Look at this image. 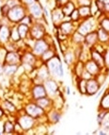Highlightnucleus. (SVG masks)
<instances>
[{"mask_svg": "<svg viewBox=\"0 0 109 135\" xmlns=\"http://www.w3.org/2000/svg\"><path fill=\"white\" fill-rule=\"evenodd\" d=\"M71 42L75 45H83L85 43V36L80 34L77 30L74 32L71 35Z\"/></svg>", "mask_w": 109, "mask_h": 135, "instance_id": "obj_30", "label": "nucleus"}, {"mask_svg": "<svg viewBox=\"0 0 109 135\" xmlns=\"http://www.w3.org/2000/svg\"><path fill=\"white\" fill-rule=\"evenodd\" d=\"M65 15L62 12L61 8L56 7L51 11V20L54 24V27H58L64 21Z\"/></svg>", "mask_w": 109, "mask_h": 135, "instance_id": "obj_13", "label": "nucleus"}, {"mask_svg": "<svg viewBox=\"0 0 109 135\" xmlns=\"http://www.w3.org/2000/svg\"><path fill=\"white\" fill-rule=\"evenodd\" d=\"M97 20H98L99 27L109 32V15H105V14L102 13V17L97 18Z\"/></svg>", "mask_w": 109, "mask_h": 135, "instance_id": "obj_32", "label": "nucleus"}, {"mask_svg": "<svg viewBox=\"0 0 109 135\" xmlns=\"http://www.w3.org/2000/svg\"><path fill=\"white\" fill-rule=\"evenodd\" d=\"M89 57H90V59H91L92 61H95V62L100 66L101 69L105 68V61H103V56H102V54H101L100 52L96 51L94 48L90 47L89 48Z\"/></svg>", "mask_w": 109, "mask_h": 135, "instance_id": "obj_18", "label": "nucleus"}, {"mask_svg": "<svg viewBox=\"0 0 109 135\" xmlns=\"http://www.w3.org/2000/svg\"><path fill=\"white\" fill-rule=\"evenodd\" d=\"M103 61H105V65L106 68H109V46H107L106 49L103 52Z\"/></svg>", "mask_w": 109, "mask_h": 135, "instance_id": "obj_40", "label": "nucleus"}, {"mask_svg": "<svg viewBox=\"0 0 109 135\" xmlns=\"http://www.w3.org/2000/svg\"><path fill=\"white\" fill-rule=\"evenodd\" d=\"M102 86L97 82L95 78L87 80V95L89 97H92V95H96V94L99 92Z\"/></svg>", "mask_w": 109, "mask_h": 135, "instance_id": "obj_15", "label": "nucleus"}, {"mask_svg": "<svg viewBox=\"0 0 109 135\" xmlns=\"http://www.w3.org/2000/svg\"><path fill=\"white\" fill-rule=\"evenodd\" d=\"M99 27L98 26V20L94 16H90L89 18L81 20L79 22V24L77 25L76 30L80 34H82L83 36H86L87 34H89V32L97 30V28Z\"/></svg>", "mask_w": 109, "mask_h": 135, "instance_id": "obj_1", "label": "nucleus"}, {"mask_svg": "<svg viewBox=\"0 0 109 135\" xmlns=\"http://www.w3.org/2000/svg\"><path fill=\"white\" fill-rule=\"evenodd\" d=\"M11 24H4L3 23L2 27H0V45H5L9 42V37H11Z\"/></svg>", "mask_w": 109, "mask_h": 135, "instance_id": "obj_11", "label": "nucleus"}, {"mask_svg": "<svg viewBox=\"0 0 109 135\" xmlns=\"http://www.w3.org/2000/svg\"><path fill=\"white\" fill-rule=\"evenodd\" d=\"M20 1H21V4L24 5V6L27 8L36 2V0H20Z\"/></svg>", "mask_w": 109, "mask_h": 135, "instance_id": "obj_44", "label": "nucleus"}, {"mask_svg": "<svg viewBox=\"0 0 109 135\" xmlns=\"http://www.w3.org/2000/svg\"><path fill=\"white\" fill-rule=\"evenodd\" d=\"M21 57L22 54H20L19 51H8L5 58L4 64H21Z\"/></svg>", "mask_w": 109, "mask_h": 135, "instance_id": "obj_12", "label": "nucleus"}, {"mask_svg": "<svg viewBox=\"0 0 109 135\" xmlns=\"http://www.w3.org/2000/svg\"><path fill=\"white\" fill-rule=\"evenodd\" d=\"M94 134H101V135H106L107 132H105L103 129H102V128H100V129H98V131H96L95 132H94Z\"/></svg>", "mask_w": 109, "mask_h": 135, "instance_id": "obj_47", "label": "nucleus"}, {"mask_svg": "<svg viewBox=\"0 0 109 135\" xmlns=\"http://www.w3.org/2000/svg\"><path fill=\"white\" fill-rule=\"evenodd\" d=\"M4 3H5L4 0H0V7H1V6H2V5L4 4Z\"/></svg>", "mask_w": 109, "mask_h": 135, "instance_id": "obj_49", "label": "nucleus"}, {"mask_svg": "<svg viewBox=\"0 0 109 135\" xmlns=\"http://www.w3.org/2000/svg\"><path fill=\"white\" fill-rule=\"evenodd\" d=\"M84 65H85V69L87 70L89 73H90L93 77H95L96 75L98 74L101 70H102L100 68V66H99L95 61H92L91 59L87 60V61L84 63Z\"/></svg>", "mask_w": 109, "mask_h": 135, "instance_id": "obj_19", "label": "nucleus"}, {"mask_svg": "<svg viewBox=\"0 0 109 135\" xmlns=\"http://www.w3.org/2000/svg\"><path fill=\"white\" fill-rule=\"evenodd\" d=\"M76 23H74L72 21L68 20V21H63L59 26H58L56 28L58 29V33L64 34L66 36H71V34L74 33L76 30V27H77Z\"/></svg>", "mask_w": 109, "mask_h": 135, "instance_id": "obj_9", "label": "nucleus"}, {"mask_svg": "<svg viewBox=\"0 0 109 135\" xmlns=\"http://www.w3.org/2000/svg\"><path fill=\"white\" fill-rule=\"evenodd\" d=\"M30 97L31 100H37L38 98L40 97H46V90H45L43 83H39V84H33L30 89Z\"/></svg>", "mask_w": 109, "mask_h": 135, "instance_id": "obj_10", "label": "nucleus"}, {"mask_svg": "<svg viewBox=\"0 0 109 135\" xmlns=\"http://www.w3.org/2000/svg\"><path fill=\"white\" fill-rule=\"evenodd\" d=\"M2 25H3V22H2V20H0V27H2Z\"/></svg>", "mask_w": 109, "mask_h": 135, "instance_id": "obj_51", "label": "nucleus"}, {"mask_svg": "<svg viewBox=\"0 0 109 135\" xmlns=\"http://www.w3.org/2000/svg\"><path fill=\"white\" fill-rule=\"evenodd\" d=\"M77 9L80 14L81 20L87 19L91 16V11H90V8L87 6H82V7H77Z\"/></svg>", "mask_w": 109, "mask_h": 135, "instance_id": "obj_33", "label": "nucleus"}, {"mask_svg": "<svg viewBox=\"0 0 109 135\" xmlns=\"http://www.w3.org/2000/svg\"><path fill=\"white\" fill-rule=\"evenodd\" d=\"M17 28L18 31H19V34H20L21 39L23 41L27 40L29 37V30H30V27L27 25H25V24H17Z\"/></svg>", "mask_w": 109, "mask_h": 135, "instance_id": "obj_27", "label": "nucleus"}, {"mask_svg": "<svg viewBox=\"0 0 109 135\" xmlns=\"http://www.w3.org/2000/svg\"><path fill=\"white\" fill-rule=\"evenodd\" d=\"M36 103L38 104L39 106L41 107L45 112H48L51 109L54 108V101L53 99L51 97H49L48 95L46 97H40V98H38L37 100H34Z\"/></svg>", "mask_w": 109, "mask_h": 135, "instance_id": "obj_16", "label": "nucleus"}, {"mask_svg": "<svg viewBox=\"0 0 109 135\" xmlns=\"http://www.w3.org/2000/svg\"><path fill=\"white\" fill-rule=\"evenodd\" d=\"M46 34L47 33H46V28H45V24H42V21H36V22L33 23V25L30 26L29 38L33 39L35 41L40 40V39L44 38Z\"/></svg>", "mask_w": 109, "mask_h": 135, "instance_id": "obj_5", "label": "nucleus"}, {"mask_svg": "<svg viewBox=\"0 0 109 135\" xmlns=\"http://www.w3.org/2000/svg\"><path fill=\"white\" fill-rule=\"evenodd\" d=\"M77 89L81 95H87V80L79 78L77 80Z\"/></svg>", "mask_w": 109, "mask_h": 135, "instance_id": "obj_34", "label": "nucleus"}, {"mask_svg": "<svg viewBox=\"0 0 109 135\" xmlns=\"http://www.w3.org/2000/svg\"><path fill=\"white\" fill-rule=\"evenodd\" d=\"M22 39H21L20 34L18 31L17 24H11V37H9V42L14 44L20 43Z\"/></svg>", "mask_w": 109, "mask_h": 135, "instance_id": "obj_24", "label": "nucleus"}, {"mask_svg": "<svg viewBox=\"0 0 109 135\" xmlns=\"http://www.w3.org/2000/svg\"><path fill=\"white\" fill-rule=\"evenodd\" d=\"M100 127L102 129H103L105 132H107V134H109V112L105 116V118L102 119Z\"/></svg>", "mask_w": 109, "mask_h": 135, "instance_id": "obj_36", "label": "nucleus"}, {"mask_svg": "<svg viewBox=\"0 0 109 135\" xmlns=\"http://www.w3.org/2000/svg\"><path fill=\"white\" fill-rule=\"evenodd\" d=\"M25 112V110H24ZM16 122L19 123L21 127H22L23 131H24V133H25L27 131H31L35 128V126L37 125L38 121L37 119L33 118L32 116L28 115L27 113H23V114H20V113L18 112V114L16 116Z\"/></svg>", "mask_w": 109, "mask_h": 135, "instance_id": "obj_4", "label": "nucleus"}, {"mask_svg": "<svg viewBox=\"0 0 109 135\" xmlns=\"http://www.w3.org/2000/svg\"><path fill=\"white\" fill-rule=\"evenodd\" d=\"M17 64H4V75L7 77H13L18 71Z\"/></svg>", "mask_w": 109, "mask_h": 135, "instance_id": "obj_29", "label": "nucleus"}, {"mask_svg": "<svg viewBox=\"0 0 109 135\" xmlns=\"http://www.w3.org/2000/svg\"><path fill=\"white\" fill-rule=\"evenodd\" d=\"M9 9H11V8H9L7 4H5V3L1 6L0 11H1V14H2V18H6V17H7V14L9 11Z\"/></svg>", "mask_w": 109, "mask_h": 135, "instance_id": "obj_38", "label": "nucleus"}, {"mask_svg": "<svg viewBox=\"0 0 109 135\" xmlns=\"http://www.w3.org/2000/svg\"><path fill=\"white\" fill-rule=\"evenodd\" d=\"M36 1H39V0H36Z\"/></svg>", "mask_w": 109, "mask_h": 135, "instance_id": "obj_52", "label": "nucleus"}, {"mask_svg": "<svg viewBox=\"0 0 109 135\" xmlns=\"http://www.w3.org/2000/svg\"><path fill=\"white\" fill-rule=\"evenodd\" d=\"M97 43H98V36H97V32H96V30L89 32V34H87V35L85 36L84 45L85 46H87V48L93 47Z\"/></svg>", "mask_w": 109, "mask_h": 135, "instance_id": "obj_20", "label": "nucleus"}, {"mask_svg": "<svg viewBox=\"0 0 109 135\" xmlns=\"http://www.w3.org/2000/svg\"><path fill=\"white\" fill-rule=\"evenodd\" d=\"M50 46H52V45L47 42L46 39L42 38V39H40V40H36L35 42H34V45L31 48V51L33 52L38 58H40Z\"/></svg>", "mask_w": 109, "mask_h": 135, "instance_id": "obj_8", "label": "nucleus"}, {"mask_svg": "<svg viewBox=\"0 0 109 135\" xmlns=\"http://www.w3.org/2000/svg\"><path fill=\"white\" fill-rule=\"evenodd\" d=\"M62 63L60 61V58L58 57V55H56V56L52 58L50 61H48L46 62V65L49 69L50 73H51V76H56V73H58V69H59L60 65Z\"/></svg>", "mask_w": 109, "mask_h": 135, "instance_id": "obj_14", "label": "nucleus"}, {"mask_svg": "<svg viewBox=\"0 0 109 135\" xmlns=\"http://www.w3.org/2000/svg\"><path fill=\"white\" fill-rule=\"evenodd\" d=\"M70 0H56V6L59 8H61L62 6H64L66 3L69 2Z\"/></svg>", "mask_w": 109, "mask_h": 135, "instance_id": "obj_45", "label": "nucleus"}, {"mask_svg": "<svg viewBox=\"0 0 109 135\" xmlns=\"http://www.w3.org/2000/svg\"><path fill=\"white\" fill-rule=\"evenodd\" d=\"M14 125L15 123L11 120L7 119L3 124V134H13L14 132Z\"/></svg>", "mask_w": 109, "mask_h": 135, "instance_id": "obj_31", "label": "nucleus"}, {"mask_svg": "<svg viewBox=\"0 0 109 135\" xmlns=\"http://www.w3.org/2000/svg\"><path fill=\"white\" fill-rule=\"evenodd\" d=\"M23 110H25V113L37 119V121L42 119V118H46V112L41 107L39 106L34 100H30L29 102L25 103Z\"/></svg>", "mask_w": 109, "mask_h": 135, "instance_id": "obj_3", "label": "nucleus"}, {"mask_svg": "<svg viewBox=\"0 0 109 135\" xmlns=\"http://www.w3.org/2000/svg\"><path fill=\"white\" fill-rule=\"evenodd\" d=\"M5 4H7L9 8H13L15 6H18V5L21 4L20 0H5Z\"/></svg>", "mask_w": 109, "mask_h": 135, "instance_id": "obj_42", "label": "nucleus"}, {"mask_svg": "<svg viewBox=\"0 0 109 135\" xmlns=\"http://www.w3.org/2000/svg\"><path fill=\"white\" fill-rule=\"evenodd\" d=\"M47 117V124H56L58 123L61 118V113L58 109H51L46 113Z\"/></svg>", "mask_w": 109, "mask_h": 135, "instance_id": "obj_17", "label": "nucleus"}, {"mask_svg": "<svg viewBox=\"0 0 109 135\" xmlns=\"http://www.w3.org/2000/svg\"><path fill=\"white\" fill-rule=\"evenodd\" d=\"M67 94H68V95H70V94H71V90H70L69 87H67Z\"/></svg>", "mask_w": 109, "mask_h": 135, "instance_id": "obj_50", "label": "nucleus"}, {"mask_svg": "<svg viewBox=\"0 0 109 135\" xmlns=\"http://www.w3.org/2000/svg\"><path fill=\"white\" fill-rule=\"evenodd\" d=\"M45 90H46V94L49 97H51L52 99H54L55 97H56L60 94L59 92V85H58V81L56 79L49 78L48 79L43 82Z\"/></svg>", "mask_w": 109, "mask_h": 135, "instance_id": "obj_7", "label": "nucleus"}, {"mask_svg": "<svg viewBox=\"0 0 109 135\" xmlns=\"http://www.w3.org/2000/svg\"><path fill=\"white\" fill-rule=\"evenodd\" d=\"M0 104H1L0 106L4 109L5 112H8L9 113H11V115H15L16 113H18V112H19L17 107H16L12 102L9 101V100L5 99V100H3Z\"/></svg>", "mask_w": 109, "mask_h": 135, "instance_id": "obj_21", "label": "nucleus"}, {"mask_svg": "<svg viewBox=\"0 0 109 135\" xmlns=\"http://www.w3.org/2000/svg\"><path fill=\"white\" fill-rule=\"evenodd\" d=\"M4 75V63L0 62V77Z\"/></svg>", "mask_w": 109, "mask_h": 135, "instance_id": "obj_48", "label": "nucleus"}, {"mask_svg": "<svg viewBox=\"0 0 109 135\" xmlns=\"http://www.w3.org/2000/svg\"><path fill=\"white\" fill-rule=\"evenodd\" d=\"M97 36H98V43L109 46V32L105 31V29L98 27L97 30Z\"/></svg>", "mask_w": 109, "mask_h": 135, "instance_id": "obj_22", "label": "nucleus"}, {"mask_svg": "<svg viewBox=\"0 0 109 135\" xmlns=\"http://www.w3.org/2000/svg\"><path fill=\"white\" fill-rule=\"evenodd\" d=\"M56 49H55V47H54L53 45L52 46H50L48 49L46 50V51L43 53V54L41 55V56L40 57V60L41 62L43 63H46L48 61H50L52 58H54V57L56 56Z\"/></svg>", "mask_w": 109, "mask_h": 135, "instance_id": "obj_25", "label": "nucleus"}, {"mask_svg": "<svg viewBox=\"0 0 109 135\" xmlns=\"http://www.w3.org/2000/svg\"><path fill=\"white\" fill-rule=\"evenodd\" d=\"M76 9V4L74 1L72 0H70L69 2L66 3L64 6L61 7V9H62V12L64 13L65 16H70L71 14V12Z\"/></svg>", "mask_w": 109, "mask_h": 135, "instance_id": "obj_28", "label": "nucleus"}, {"mask_svg": "<svg viewBox=\"0 0 109 135\" xmlns=\"http://www.w3.org/2000/svg\"><path fill=\"white\" fill-rule=\"evenodd\" d=\"M107 113H108V112H106V110H99L98 115H97V122H98L99 125H101V123H102V119L105 118V116L107 114Z\"/></svg>", "mask_w": 109, "mask_h": 135, "instance_id": "obj_41", "label": "nucleus"}, {"mask_svg": "<svg viewBox=\"0 0 109 135\" xmlns=\"http://www.w3.org/2000/svg\"><path fill=\"white\" fill-rule=\"evenodd\" d=\"M99 110L109 112V90L103 92V95H102L100 104H99Z\"/></svg>", "mask_w": 109, "mask_h": 135, "instance_id": "obj_26", "label": "nucleus"}, {"mask_svg": "<svg viewBox=\"0 0 109 135\" xmlns=\"http://www.w3.org/2000/svg\"><path fill=\"white\" fill-rule=\"evenodd\" d=\"M80 78H81V79H85V80H89V79H92V78H94V77L92 76L91 74H90V73L87 72L86 69H84V71H83L82 74H81Z\"/></svg>", "mask_w": 109, "mask_h": 135, "instance_id": "obj_43", "label": "nucleus"}, {"mask_svg": "<svg viewBox=\"0 0 109 135\" xmlns=\"http://www.w3.org/2000/svg\"><path fill=\"white\" fill-rule=\"evenodd\" d=\"M74 77L80 78L81 74H82V72L84 71V69H85L84 62H83V61H77L74 64Z\"/></svg>", "mask_w": 109, "mask_h": 135, "instance_id": "obj_35", "label": "nucleus"}, {"mask_svg": "<svg viewBox=\"0 0 109 135\" xmlns=\"http://www.w3.org/2000/svg\"><path fill=\"white\" fill-rule=\"evenodd\" d=\"M70 18H71V21H72L74 23L79 24V22L81 21V17H80V14H79V11H78L77 8L71 12V14L70 15Z\"/></svg>", "mask_w": 109, "mask_h": 135, "instance_id": "obj_37", "label": "nucleus"}, {"mask_svg": "<svg viewBox=\"0 0 109 135\" xmlns=\"http://www.w3.org/2000/svg\"><path fill=\"white\" fill-rule=\"evenodd\" d=\"M63 53H64V55H63V57H64V61L67 63L68 65H70V66L74 65V63L77 61V59H76V57H75L74 49L68 48V49L65 52H63Z\"/></svg>", "mask_w": 109, "mask_h": 135, "instance_id": "obj_23", "label": "nucleus"}, {"mask_svg": "<svg viewBox=\"0 0 109 135\" xmlns=\"http://www.w3.org/2000/svg\"><path fill=\"white\" fill-rule=\"evenodd\" d=\"M27 13L31 16L32 18L36 21H43V7L40 3V1H36L29 7H27ZM45 21V20H44Z\"/></svg>", "mask_w": 109, "mask_h": 135, "instance_id": "obj_6", "label": "nucleus"}, {"mask_svg": "<svg viewBox=\"0 0 109 135\" xmlns=\"http://www.w3.org/2000/svg\"><path fill=\"white\" fill-rule=\"evenodd\" d=\"M27 14H28L27 13V8L25 7L24 5L20 4L11 8L8 12L6 18L11 24H19L23 20V18Z\"/></svg>", "mask_w": 109, "mask_h": 135, "instance_id": "obj_2", "label": "nucleus"}, {"mask_svg": "<svg viewBox=\"0 0 109 135\" xmlns=\"http://www.w3.org/2000/svg\"><path fill=\"white\" fill-rule=\"evenodd\" d=\"M5 117V110L2 107L0 106V122L2 121V119Z\"/></svg>", "mask_w": 109, "mask_h": 135, "instance_id": "obj_46", "label": "nucleus"}, {"mask_svg": "<svg viewBox=\"0 0 109 135\" xmlns=\"http://www.w3.org/2000/svg\"><path fill=\"white\" fill-rule=\"evenodd\" d=\"M92 1L93 0H76L75 4L77 7H82V6H87V7H89L91 5Z\"/></svg>", "mask_w": 109, "mask_h": 135, "instance_id": "obj_39", "label": "nucleus"}]
</instances>
